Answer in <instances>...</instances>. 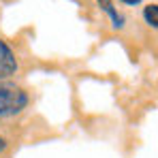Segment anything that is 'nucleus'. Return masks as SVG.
Instances as JSON below:
<instances>
[{"mask_svg": "<svg viewBox=\"0 0 158 158\" xmlns=\"http://www.w3.org/2000/svg\"><path fill=\"white\" fill-rule=\"evenodd\" d=\"M26 103H28V96L22 88L0 83V118L19 113L26 107Z\"/></svg>", "mask_w": 158, "mask_h": 158, "instance_id": "f257e3e1", "label": "nucleus"}, {"mask_svg": "<svg viewBox=\"0 0 158 158\" xmlns=\"http://www.w3.org/2000/svg\"><path fill=\"white\" fill-rule=\"evenodd\" d=\"M15 71H17V60H15V56H13L11 47H9L4 41H0V79L15 75Z\"/></svg>", "mask_w": 158, "mask_h": 158, "instance_id": "f03ea898", "label": "nucleus"}, {"mask_svg": "<svg viewBox=\"0 0 158 158\" xmlns=\"http://www.w3.org/2000/svg\"><path fill=\"white\" fill-rule=\"evenodd\" d=\"M98 2V6L105 11L107 15L111 17V22H113V28H124V17L115 11V6H113V2L111 0H96Z\"/></svg>", "mask_w": 158, "mask_h": 158, "instance_id": "7ed1b4c3", "label": "nucleus"}, {"mask_svg": "<svg viewBox=\"0 0 158 158\" xmlns=\"http://www.w3.org/2000/svg\"><path fill=\"white\" fill-rule=\"evenodd\" d=\"M143 19L152 28L158 30V4H148V6L143 9Z\"/></svg>", "mask_w": 158, "mask_h": 158, "instance_id": "20e7f679", "label": "nucleus"}, {"mask_svg": "<svg viewBox=\"0 0 158 158\" xmlns=\"http://www.w3.org/2000/svg\"><path fill=\"white\" fill-rule=\"evenodd\" d=\"M120 2H124V4H139V2H141V0H120Z\"/></svg>", "mask_w": 158, "mask_h": 158, "instance_id": "39448f33", "label": "nucleus"}, {"mask_svg": "<svg viewBox=\"0 0 158 158\" xmlns=\"http://www.w3.org/2000/svg\"><path fill=\"white\" fill-rule=\"evenodd\" d=\"M4 148H6V141H4V139H2V137H0V152H2V150H4Z\"/></svg>", "mask_w": 158, "mask_h": 158, "instance_id": "423d86ee", "label": "nucleus"}]
</instances>
